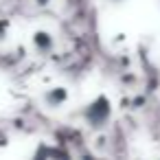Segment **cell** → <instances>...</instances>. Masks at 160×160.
Here are the masks:
<instances>
[{
  "label": "cell",
  "mask_w": 160,
  "mask_h": 160,
  "mask_svg": "<svg viewBox=\"0 0 160 160\" xmlns=\"http://www.w3.org/2000/svg\"><path fill=\"white\" fill-rule=\"evenodd\" d=\"M66 103H68V90L62 86H53V88L44 90V94H42L44 110H62Z\"/></svg>",
  "instance_id": "7a4b0ae2"
},
{
  "label": "cell",
  "mask_w": 160,
  "mask_h": 160,
  "mask_svg": "<svg viewBox=\"0 0 160 160\" xmlns=\"http://www.w3.org/2000/svg\"><path fill=\"white\" fill-rule=\"evenodd\" d=\"M108 2H110V5H121L123 0H108Z\"/></svg>",
  "instance_id": "277c9868"
},
{
  "label": "cell",
  "mask_w": 160,
  "mask_h": 160,
  "mask_svg": "<svg viewBox=\"0 0 160 160\" xmlns=\"http://www.w3.org/2000/svg\"><path fill=\"white\" fill-rule=\"evenodd\" d=\"M110 114H112V103L101 94V97L92 99V103L86 105V110H83V121H86L90 127H103V125L108 123Z\"/></svg>",
  "instance_id": "6da1fadb"
},
{
  "label": "cell",
  "mask_w": 160,
  "mask_h": 160,
  "mask_svg": "<svg viewBox=\"0 0 160 160\" xmlns=\"http://www.w3.org/2000/svg\"><path fill=\"white\" fill-rule=\"evenodd\" d=\"M33 44H35V51L44 55V53L53 51L55 40H53V35H51V33H46V31H38V33L33 35Z\"/></svg>",
  "instance_id": "3957f363"
}]
</instances>
